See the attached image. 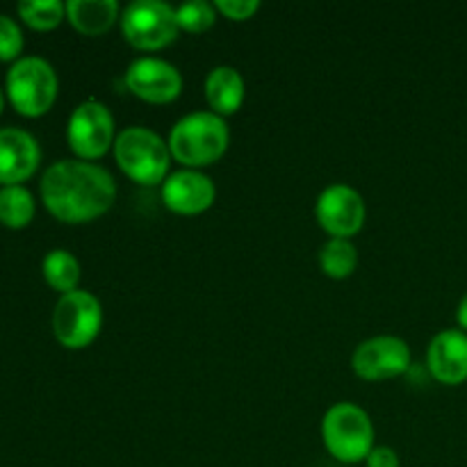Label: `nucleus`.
<instances>
[{
	"instance_id": "f257e3e1",
	"label": "nucleus",
	"mask_w": 467,
	"mask_h": 467,
	"mask_svg": "<svg viewBox=\"0 0 467 467\" xmlns=\"http://www.w3.org/2000/svg\"><path fill=\"white\" fill-rule=\"evenodd\" d=\"M44 208L57 222L89 223L103 217L117 201V181L105 167L85 160H57L39 182Z\"/></svg>"
},
{
	"instance_id": "f03ea898",
	"label": "nucleus",
	"mask_w": 467,
	"mask_h": 467,
	"mask_svg": "<svg viewBox=\"0 0 467 467\" xmlns=\"http://www.w3.org/2000/svg\"><path fill=\"white\" fill-rule=\"evenodd\" d=\"M169 150L182 169H203L223 158L231 144L226 119L214 112H192L173 123L169 132Z\"/></svg>"
},
{
	"instance_id": "7ed1b4c3",
	"label": "nucleus",
	"mask_w": 467,
	"mask_h": 467,
	"mask_svg": "<svg viewBox=\"0 0 467 467\" xmlns=\"http://www.w3.org/2000/svg\"><path fill=\"white\" fill-rule=\"evenodd\" d=\"M112 153L119 169L144 187L162 185L173 160L167 140L144 126H130L119 132Z\"/></svg>"
},
{
	"instance_id": "20e7f679",
	"label": "nucleus",
	"mask_w": 467,
	"mask_h": 467,
	"mask_svg": "<svg viewBox=\"0 0 467 467\" xmlns=\"http://www.w3.org/2000/svg\"><path fill=\"white\" fill-rule=\"evenodd\" d=\"M7 100L21 117L39 119L57 100L59 80L53 64L36 55H26L9 67L5 78Z\"/></svg>"
},
{
	"instance_id": "39448f33",
	"label": "nucleus",
	"mask_w": 467,
	"mask_h": 467,
	"mask_svg": "<svg viewBox=\"0 0 467 467\" xmlns=\"http://www.w3.org/2000/svg\"><path fill=\"white\" fill-rule=\"evenodd\" d=\"M322 442L340 463H365L369 451L377 447L372 418L351 401H337L322 418Z\"/></svg>"
},
{
	"instance_id": "423d86ee",
	"label": "nucleus",
	"mask_w": 467,
	"mask_h": 467,
	"mask_svg": "<svg viewBox=\"0 0 467 467\" xmlns=\"http://www.w3.org/2000/svg\"><path fill=\"white\" fill-rule=\"evenodd\" d=\"M121 35L132 48L153 53L173 44L181 32L176 21V7L162 0H135L119 18Z\"/></svg>"
},
{
	"instance_id": "0eeeda50",
	"label": "nucleus",
	"mask_w": 467,
	"mask_h": 467,
	"mask_svg": "<svg viewBox=\"0 0 467 467\" xmlns=\"http://www.w3.org/2000/svg\"><path fill=\"white\" fill-rule=\"evenodd\" d=\"M103 328V306L89 290L62 295L53 310V336L64 349H87Z\"/></svg>"
},
{
	"instance_id": "6e6552de",
	"label": "nucleus",
	"mask_w": 467,
	"mask_h": 467,
	"mask_svg": "<svg viewBox=\"0 0 467 467\" xmlns=\"http://www.w3.org/2000/svg\"><path fill=\"white\" fill-rule=\"evenodd\" d=\"M117 135L112 112L108 105L96 99L82 100L68 117L67 141L78 160L96 162L108 155V150L114 149Z\"/></svg>"
},
{
	"instance_id": "1a4fd4ad",
	"label": "nucleus",
	"mask_w": 467,
	"mask_h": 467,
	"mask_svg": "<svg viewBox=\"0 0 467 467\" xmlns=\"http://www.w3.org/2000/svg\"><path fill=\"white\" fill-rule=\"evenodd\" d=\"M315 219L324 233L340 240H351L358 235L368 219L365 199L356 187L347 182H333L319 192L315 203Z\"/></svg>"
},
{
	"instance_id": "9d476101",
	"label": "nucleus",
	"mask_w": 467,
	"mask_h": 467,
	"mask_svg": "<svg viewBox=\"0 0 467 467\" xmlns=\"http://www.w3.org/2000/svg\"><path fill=\"white\" fill-rule=\"evenodd\" d=\"M413 363L409 342L397 336H374L360 342L351 356V368L363 381H388L406 374Z\"/></svg>"
},
{
	"instance_id": "9b49d317",
	"label": "nucleus",
	"mask_w": 467,
	"mask_h": 467,
	"mask_svg": "<svg viewBox=\"0 0 467 467\" xmlns=\"http://www.w3.org/2000/svg\"><path fill=\"white\" fill-rule=\"evenodd\" d=\"M128 91L150 105L173 103L182 94V76L171 62L160 57H140L126 68Z\"/></svg>"
},
{
	"instance_id": "f8f14e48",
	"label": "nucleus",
	"mask_w": 467,
	"mask_h": 467,
	"mask_svg": "<svg viewBox=\"0 0 467 467\" xmlns=\"http://www.w3.org/2000/svg\"><path fill=\"white\" fill-rule=\"evenodd\" d=\"M217 199V187L213 178L199 169H178L169 173L162 182V203L173 214L194 217L213 208Z\"/></svg>"
},
{
	"instance_id": "ddd939ff",
	"label": "nucleus",
	"mask_w": 467,
	"mask_h": 467,
	"mask_svg": "<svg viewBox=\"0 0 467 467\" xmlns=\"http://www.w3.org/2000/svg\"><path fill=\"white\" fill-rule=\"evenodd\" d=\"M41 149L23 128H0V187L23 185L36 173Z\"/></svg>"
},
{
	"instance_id": "4468645a",
	"label": "nucleus",
	"mask_w": 467,
	"mask_h": 467,
	"mask_svg": "<svg viewBox=\"0 0 467 467\" xmlns=\"http://www.w3.org/2000/svg\"><path fill=\"white\" fill-rule=\"evenodd\" d=\"M427 369L442 386H461L467 381V333L445 328L436 333L427 349Z\"/></svg>"
},
{
	"instance_id": "2eb2a0df",
	"label": "nucleus",
	"mask_w": 467,
	"mask_h": 467,
	"mask_svg": "<svg viewBox=\"0 0 467 467\" xmlns=\"http://www.w3.org/2000/svg\"><path fill=\"white\" fill-rule=\"evenodd\" d=\"M246 85L242 73L235 67H214L205 78V100L210 105V112L219 117H233L240 112L244 105Z\"/></svg>"
},
{
	"instance_id": "dca6fc26",
	"label": "nucleus",
	"mask_w": 467,
	"mask_h": 467,
	"mask_svg": "<svg viewBox=\"0 0 467 467\" xmlns=\"http://www.w3.org/2000/svg\"><path fill=\"white\" fill-rule=\"evenodd\" d=\"M121 5L117 0H68L67 21L85 36H100L112 30L121 18Z\"/></svg>"
},
{
	"instance_id": "f3484780",
	"label": "nucleus",
	"mask_w": 467,
	"mask_h": 467,
	"mask_svg": "<svg viewBox=\"0 0 467 467\" xmlns=\"http://www.w3.org/2000/svg\"><path fill=\"white\" fill-rule=\"evenodd\" d=\"M41 274L44 281L53 287L59 295H68L73 290H80V263L76 255L67 249H53L46 254L44 263H41Z\"/></svg>"
},
{
	"instance_id": "a211bd4d",
	"label": "nucleus",
	"mask_w": 467,
	"mask_h": 467,
	"mask_svg": "<svg viewBox=\"0 0 467 467\" xmlns=\"http://www.w3.org/2000/svg\"><path fill=\"white\" fill-rule=\"evenodd\" d=\"M35 196H32V192L27 187H0V223L5 228L21 231V228L30 226L32 219H35Z\"/></svg>"
},
{
	"instance_id": "6ab92c4d",
	"label": "nucleus",
	"mask_w": 467,
	"mask_h": 467,
	"mask_svg": "<svg viewBox=\"0 0 467 467\" xmlns=\"http://www.w3.org/2000/svg\"><path fill=\"white\" fill-rule=\"evenodd\" d=\"M358 267V249L351 240L331 237L319 249V269L333 281H345Z\"/></svg>"
},
{
	"instance_id": "aec40b11",
	"label": "nucleus",
	"mask_w": 467,
	"mask_h": 467,
	"mask_svg": "<svg viewBox=\"0 0 467 467\" xmlns=\"http://www.w3.org/2000/svg\"><path fill=\"white\" fill-rule=\"evenodd\" d=\"M18 18L36 32H50L67 21V3L59 0H23L16 5Z\"/></svg>"
},
{
	"instance_id": "412c9836",
	"label": "nucleus",
	"mask_w": 467,
	"mask_h": 467,
	"mask_svg": "<svg viewBox=\"0 0 467 467\" xmlns=\"http://www.w3.org/2000/svg\"><path fill=\"white\" fill-rule=\"evenodd\" d=\"M217 14V7L208 0H192V3H182L181 7H176V21L181 30L190 32V35H201L214 26Z\"/></svg>"
},
{
	"instance_id": "4be33fe9",
	"label": "nucleus",
	"mask_w": 467,
	"mask_h": 467,
	"mask_svg": "<svg viewBox=\"0 0 467 467\" xmlns=\"http://www.w3.org/2000/svg\"><path fill=\"white\" fill-rule=\"evenodd\" d=\"M23 30L12 16L0 14V62H18L23 53Z\"/></svg>"
},
{
	"instance_id": "5701e85b",
	"label": "nucleus",
	"mask_w": 467,
	"mask_h": 467,
	"mask_svg": "<svg viewBox=\"0 0 467 467\" xmlns=\"http://www.w3.org/2000/svg\"><path fill=\"white\" fill-rule=\"evenodd\" d=\"M214 7L228 21H249L258 14L260 3L258 0H217Z\"/></svg>"
},
{
	"instance_id": "b1692460",
	"label": "nucleus",
	"mask_w": 467,
	"mask_h": 467,
	"mask_svg": "<svg viewBox=\"0 0 467 467\" xmlns=\"http://www.w3.org/2000/svg\"><path fill=\"white\" fill-rule=\"evenodd\" d=\"M365 467H401V461L392 447L377 445L365 459Z\"/></svg>"
},
{
	"instance_id": "393cba45",
	"label": "nucleus",
	"mask_w": 467,
	"mask_h": 467,
	"mask_svg": "<svg viewBox=\"0 0 467 467\" xmlns=\"http://www.w3.org/2000/svg\"><path fill=\"white\" fill-rule=\"evenodd\" d=\"M456 324H459L461 331L467 333V292L463 295V299L459 301V308H456Z\"/></svg>"
},
{
	"instance_id": "a878e982",
	"label": "nucleus",
	"mask_w": 467,
	"mask_h": 467,
	"mask_svg": "<svg viewBox=\"0 0 467 467\" xmlns=\"http://www.w3.org/2000/svg\"><path fill=\"white\" fill-rule=\"evenodd\" d=\"M3 108H5V91L0 89V114H3Z\"/></svg>"
}]
</instances>
